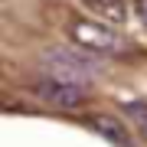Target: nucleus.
<instances>
[{"label":"nucleus","mask_w":147,"mask_h":147,"mask_svg":"<svg viewBox=\"0 0 147 147\" xmlns=\"http://www.w3.org/2000/svg\"><path fill=\"white\" fill-rule=\"evenodd\" d=\"M39 65L46 72V79H56V82H69V85H88L98 79L101 72V62L95 56H88L85 49H46L39 56Z\"/></svg>","instance_id":"f257e3e1"},{"label":"nucleus","mask_w":147,"mask_h":147,"mask_svg":"<svg viewBox=\"0 0 147 147\" xmlns=\"http://www.w3.org/2000/svg\"><path fill=\"white\" fill-rule=\"evenodd\" d=\"M69 36H72V42L79 49H88L95 56H127V53H134L131 42L118 30L105 26V23H95V20H75L69 26Z\"/></svg>","instance_id":"f03ea898"},{"label":"nucleus","mask_w":147,"mask_h":147,"mask_svg":"<svg viewBox=\"0 0 147 147\" xmlns=\"http://www.w3.org/2000/svg\"><path fill=\"white\" fill-rule=\"evenodd\" d=\"M88 88H82V85H69V82H56V79H42L33 85V95H36L39 101H46V105L53 108H62V111H72V108H82L85 101H88Z\"/></svg>","instance_id":"7ed1b4c3"},{"label":"nucleus","mask_w":147,"mask_h":147,"mask_svg":"<svg viewBox=\"0 0 147 147\" xmlns=\"http://www.w3.org/2000/svg\"><path fill=\"white\" fill-rule=\"evenodd\" d=\"M92 127H95L101 137H105V141H111L115 147H131V137H127L124 121L108 118V115H98V118H92Z\"/></svg>","instance_id":"20e7f679"},{"label":"nucleus","mask_w":147,"mask_h":147,"mask_svg":"<svg viewBox=\"0 0 147 147\" xmlns=\"http://www.w3.org/2000/svg\"><path fill=\"white\" fill-rule=\"evenodd\" d=\"M98 16H105L111 23H124L127 20V3L124 0H85Z\"/></svg>","instance_id":"39448f33"},{"label":"nucleus","mask_w":147,"mask_h":147,"mask_svg":"<svg viewBox=\"0 0 147 147\" xmlns=\"http://www.w3.org/2000/svg\"><path fill=\"white\" fill-rule=\"evenodd\" d=\"M121 108H124V115L131 118V124L147 137V101H124Z\"/></svg>","instance_id":"423d86ee"},{"label":"nucleus","mask_w":147,"mask_h":147,"mask_svg":"<svg viewBox=\"0 0 147 147\" xmlns=\"http://www.w3.org/2000/svg\"><path fill=\"white\" fill-rule=\"evenodd\" d=\"M137 13H141L144 23H147V0H137Z\"/></svg>","instance_id":"0eeeda50"}]
</instances>
